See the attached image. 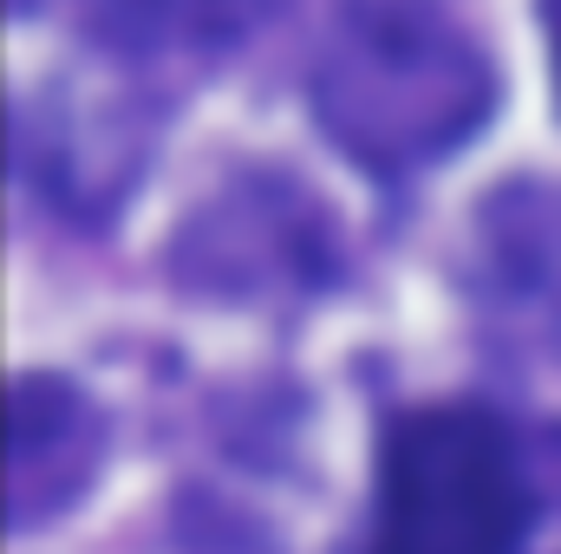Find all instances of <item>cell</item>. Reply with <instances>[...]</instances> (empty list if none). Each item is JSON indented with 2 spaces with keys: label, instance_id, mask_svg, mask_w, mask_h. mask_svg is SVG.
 <instances>
[{
  "label": "cell",
  "instance_id": "52a82bcc",
  "mask_svg": "<svg viewBox=\"0 0 561 554\" xmlns=\"http://www.w3.org/2000/svg\"><path fill=\"white\" fill-rule=\"evenodd\" d=\"M542 33H549V66H556V105H561V0H536Z\"/></svg>",
  "mask_w": 561,
  "mask_h": 554
},
{
  "label": "cell",
  "instance_id": "3957f363",
  "mask_svg": "<svg viewBox=\"0 0 561 554\" xmlns=\"http://www.w3.org/2000/svg\"><path fill=\"white\" fill-rule=\"evenodd\" d=\"M105 424L79 385L59 372H20L13 379V437H7V522L39 529L66 516L85 483L99 476Z\"/></svg>",
  "mask_w": 561,
  "mask_h": 554
},
{
  "label": "cell",
  "instance_id": "6da1fadb",
  "mask_svg": "<svg viewBox=\"0 0 561 554\" xmlns=\"http://www.w3.org/2000/svg\"><path fill=\"white\" fill-rule=\"evenodd\" d=\"M307 99L359 170L412 176L477 138L496 105V72L444 0H340Z\"/></svg>",
  "mask_w": 561,
  "mask_h": 554
},
{
  "label": "cell",
  "instance_id": "5b68a950",
  "mask_svg": "<svg viewBox=\"0 0 561 554\" xmlns=\"http://www.w3.org/2000/svg\"><path fill=\"white\" fill-rule=\"evenodd\" d=\"M20 157L59 209L92 222L125 203V189L138 183L144 157H150V138H144V118L125 105L92 112V105L53 99L39 112V125L33 118L20 125Z\"/></svg>",
  "mask_w": 561,
  "mask_h": 554
},
{
  "label": "cell",
  "instance_id": "7a4b0ae2",
  "mask_svg": "<svg viewBox=\"0 0 561 554\" xmlns=\"http://www.w3.org/2000/svg\"><path fill=\"white\" fill-rule=\"evenodd\" d=\"M529 483L503 417L419 405L379 443V503L359 554H523Z\"/></svg>",
  "mask_w": 561,
  "mask_h": 554
},
{
  "label": "cell",
  "instance_id": "277c9868",
  "mask_svg": "<svg viewBox=\"0 0 561 554\" xmlns=\"http://www.w3.org/2000/svg\"><path fill=\"white\" fill-rule=\"evenodd\" d=\"M196 255L203 287H236L255 293L268 280H313L327 235H320V209L307 196H294L287 183H249L229 203H216L209 216H196V229L183 235V262Z\"/></svg>",
  "mask_w": 561,
  "mask_h": 554
},
{
  "label": "cell",
  "instance_id": "8992f818",
  "mask_svg": "<svg viewBox=\"0 0 561 554\" xmlns=\"http://www.w3.org/2000/svg\"><path fill=\"white\" fill-rule=\"evenodd\" d=\"M105 46L125 53H229L287 0H79Z\"/></svg>",
  "mask_w": 561,
  "mask_h": 554
}]
</instances>
